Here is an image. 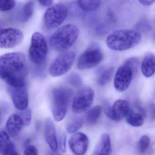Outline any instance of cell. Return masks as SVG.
I'll list each match as a JSON object with an SVG mask.
<instances>
[{
  "label": "cell",
  "mask_w": 155,
  "mask_h": 155,
  "mask_svg": "<svg viewBox=\"0 0 155 155\" xmlns=\"http://www.w3.org/2000/svg\"><path fill=\"white\" fill-rule=\"evenodd\" d=\"M139 2L144 6H150L154 3L155 0H138Z\"/></svg>",
  "instance_id": "35"
},
{
  "label": "cell",
  "mask_w": 155,
  "mask_h": 155,
  "mask_svg": "<svg viewBox=\"0 0 155 155\" xmlns=\"http://www.w3.org/2000/svg\"><path fill=\"white\" fill-rule=\"evenodd\" d=\"M79 32L77 25L71 23L66 24L59 28L51 36L50 45L56 51H68L77 41Z\"/></svg>",
  "instance_id": "3"
},
{
  "label": "cell",
  "mask_w": 155,
  "mask_h": 155,
  "mask_svg": "<svg viewBox=\"0 0 155 155\" xmlns=\"http://www.w3.org/2000/svg\"><path fill=\"white\" fill-rule=\"evenodd\" d=\"M24 38L22 31L18 29H2L0 35V47L1 48H12L20 44Z\"/></svg>",
  "instance_id": "10"
},
{
  "label": "cell",
  "mask_w": 155,
  "mask_h": 155,
  "mask_svg": "<svg viewBox=\"0 0 155 155\" xmlns=\"http://www.w3.org/2000/svg\"><path fill=\"white\" fill-rule=\"evenodd\" d=\"M66 140L67 136L65 133H62L59 136L58 140V148L61 153L66 152Z\"/></svg>",
  "instance_id": "31"
},
{
  "label": "cell",
  "mask_w": 155,
  "mask_h": 155,
  "mask_svg": "<svg viewBox=\"0 0 155 155\" xmlns=\"http://www.w3.org/2000/svg\"><path fill=\"white\" fill-rule=\"evenodd\" d=\"M21 111V113L20 115L22 118L25 126L28 127L30 124L32 118V112L31 110L29 108H27Z\"/></svg>",
  "instance_id": "29"
},
{
  "label": "cell",
  "mask_w": 155,
  "mask_h": 155,
  "mask_svg": "<svg viewBox=\"0 0 155 155\" xmlns=\"http://www.w3.org/2000/svg\"><path fill=\"white\" fill-rule=\"evenodd\" d=\"M102 107L99 105H97L88 112L86 116V121L91 125H95L101 116Z\"/></svg>",
  "instance_id": "21"
},
{
  "label": "cell",
  "mask_w": 155,
  "mask_h": 155,
  "mask_svg": "<svg viewBox=\"0 0 155 155\" xmlns=\"http://www.w3.org/2000/svg\"><path fill=\"white\" fill-rule=\"evenodd\" d=\"M24 154L26 155H38V150L34 146L28 145L25 148Z\"/></svg>",
  "instance_id": "32"
},
{
  "label": "cell",
  "mask_w": 155,
  "mask_h": 155,
  "mask_svg": "<svg viewBox=\"0 0 155 155\" xmlns=\"http://www.w3.org/2000/svg\"><path fill=\"white\" fill-rule=\"evenodd\" d=\"M40 4L44 7H49L52 5L53 0H38Z\"/></svg>",
  "instance_id": "34"
},
{
  "label": "cell",
  "mask_w": 155,
  "mask_h": 155,
  "mask_svg": "<svg viewBox=\"0 0 155 155\" xmlns=\"http://www.w3.org/2000/svg\"><path fill=\"white\" fill-rule=\"evenodd\" d=\"M8 134L5 130L1 131L0 153L3 155H18Z\"/></svg>",
  "instance_id": "17"
},
{
  "label": "cell",
  "mask_w": 155,
  "mask_h": 155,
  "mask_svg": "<svg viewBox=\"0 0 155 155\" xmlns=\"http://www.w3.org/2000/svg\"><path fill=\"white\" fill-rule=\"evenodd\" d=\"M141 70L143 76L150 78L155 72V56L147 53L144 56L141 64Z\"/></svg>",
  "instance_id": "19"
},
{
  "label": "cell",
  "mask_w": 155,
  "mask_h": 155,
  "mask_svg": "<svg viewBox=\"0 0 155 155\" xmlns=\"http://www.w3.org/2000/svg\"><path fill=\"white\" fill-rule=\"evenodd\" d=\"M112 151L111 141L109 135L107 133L102 134L93 150L92 155H109Z\"/></svg>",
  "instance_id": "18"
},
{
  "label": "cell",
  "mask_w": 155,
  "mask_h": 155,
  "mask_svg": "<svg viewBox=\"0 0 155 155\" xmlns=\"http://www.w3.org/2000/svg\"><path fill=\"white\" fill-rule=\"evenodd\" d=\"M88 145V138L82 132H75L69 140L70 148L75 155H84L87 150Z\"/></svg>",
  "instance_id": "14"
},
{
  "label": "cell",
  "mask_w": 155,
  "mask_h": 155,
  "mask_svg": "<svg viewBox=\"0 0 155 155\" xmlns=\"http://www.w3.org/2000/svg\"><path fill=\"white\" fill-rule=\"evenodd\" d=\"M148 108L151 119L155 120V103L150 102L148 105Z\"/></svg>",
  "instance_id": "33"
},
{
  "label": "cell",
  "mask_w": 155,
  "mask_h": 155,
  "mask_svg": "<svg viewBox=\"0 0 155 155\" xmlns=\"http://www.w3.org/2000/svg\"><path fill=\"white\" fill-rule=\"evenodd\" d=\"M24 125L22 118L20 114H12L8 119L6 128L8 133L12 137H17L21 132Z\"/></svg>",
  "instance_id": "16"
},
{
  "label": "cell",
  "mask_w": 155,
  "mask_h": 155,
  "mask_svg": "<svg viewBox=\"0 0 155 155\" xmlns=\"http://www.w3.org/2000/svg\"><path fill=\"white\" fill-rule=\"evenodd\" d=\"M153 37H154V40L155 41V30L154 31V36H153Z\"/></svg>",
  "instance_id": "36"
},
{
  "label": "cell",
  "mask_w": 155,
  "mask_h": 155,
  "mask_svg": "<svg viewBox=\"0 0 155 155\" xmlns=\"http://www.w3.org/2000/svg\"><path fill=\"white\" fill-rule=\"evenodd\" d=\"M8 91L14 106L17 109L22 110L28 108V93L27 83L18 87L8 86Z\"/></svg>",
  "instance_id": "12"
},
{
  "label": "cell",
  "mask_w": 155,
  "mask_h": 155,
  "mask_svg": "<svg viewBox=\"0 0 155 155\" xmlns=\"http://www.w3.org/2000/svg\"><path fill=\"white\" fill-rule=\"evenodd\" d=\"M103 58V53L98 45L92 44L79 57L77 68L80 70L92 68L101 63Z\"/></svg>",
  "instance_id": "6"
},
{
  "label": "cell",
  "mask_w": 155,
  "mask_h": 155,
  "mask_svg": "<svg viewBox=\"0 0 155 155\" xmlns=\"http://www.w3.org/2000/svg\"><path fill=\"white\" fill-rule=\"evenodd\" d=\"M68 82L71 86L76 87H79L82 84L81 77L77 73H72L68 78Z\"/></svg>",
  "instance_id": "27"
},
{
  "label": "cell",
  "mask_w": 155,
  "mask_h": 155,
  "mask_svg": "<svg viewBox=\"0 0 155 155\" xmlns=\"http://www.w3.org/2000/svg\"><path fill=\"white\" fill-rule=\"evenodd\" d=\"M1 11H9L13 9L16 6L14 0H1Z\"/></svg>",
  "instance_id": "28"
},
{
  "label": "cell",
  "mask_w": 155,
  "mask_h": 155,
  "mask_svg": "<svg viewBox=\"0 0 155 155\" xmlns=\"http://www.w3.org/2000/svg\"><path fill=\"white\" fill-rule=\"evenodd\" d=\"M141 34L136 31L117 30L110 33L106 39V44L110 49L122 51L136 47L140 42Z\"/></svg>",
  "instance_id": "2"
},
{
  "label": "cell",
  "mask_w": 155,
  "mask_h": 155,
  "mask_svg": "<svg viewBox=\"0 0 155 155\" xmlns=\"http://www.w3.org/2000/svg\"><path fill=\"white\" fill-rule=\"evenodd\" d=\"M48 52L47 41L40 32L33 33L29 49V57L31 62L36 66L43 65L46 61Z\"/></svg>",
  "instance_id": "5"
},
{
  "label": "cell",
  "mask_w": 155,
  "mask_h": 155,
  "mask_svg": "<svg viewBox=\"0 0 155 155\" xmlns=\"http://www.w3.org/2000/svg\"><path fill=\"white\" fill-rule=\"evenodd\" d=\"M34 10V3L31 2H28L23 7L21 14V19L22 22L28 21L32 17Z\"/></svg>",
  "instance_id": "25"
},
{
  "label": "cell",
  "mask_w": 155,
  "mask_h": 155,
  "mask_svg": "<svg viewBox=\"0 0 155 155\" xmlns=\"http://www.w3.org/2000/svg\"><path fill=\"white\" fill-rule=\"evenodd\" d=\"M76 54L73 51H63L52 62L49 68V73L53 77L66 74L71 69L75 61Z\"/></svg>",
  "instance_id": "8"
},
{
  "label": "cell",
  "mask_w": 155,
  "mask_h": 155,
  "mask_svg": "<svg viewBox=\"0 0 155 155\" xmlns=\"http://www.w3.org/2000/svg\"><path fill=\"white\" fill-rule=\"evenodd\" d=\"M94 92L90 87H84L78 91L73 98L72 110L76 114H80L87 110L92 105Z\"/></svg>",
  "instance_id": "9"
},
{
  "label": "cell",
  "mask_w": 155,
  "mask_h": 155,
  "mask_svg": "<svg viewBox=\"0 0 155 155\" xmlns=\"http://www.w3.org/2000/svg\"><path fill=\"white\" fill-rule=\"evenodd\" d=\"M28 71L25 55L21 52L7 53L0 58V75L8 86L18 87L27 83Z\"/></svg>",
  "instance_id": "1"
},
{
  "label": "cell",
  "mask_w": 155,
  "mask_h": 155,
  "mask_svg": "<svg viewBox=\"0 0 155 155\" xmlns=\"http://www.w3.org/2000/svg\"><path fill=\"white\" fill-rule=\"evenodd\" d=\"M106 115L110 119L115 121H120L126 118L130 111L128 102L124 100L116 101L112 107H105Z\"/></svg>",
  "instance_id": "13"
},
{
  "label": "cell",
  "mask_w": 155,
  "mask_h": 155,
  "mask_svg": "<svg viewBox=\"0 0 155 155\" xmlns=\"http://www.w3.org/2000/svg\"><path fill=\"white\" fill-rule=\"evenodd\" d=\"M68 11L63 4H58L50 7L45 12L43 23L47 29H53L60 26L67 18Z\"/></svg>",
  "instance_id": "7"
},
{
  "label": "cell",
  "mask_w": 155,
  "mask_h": 155,
  "mask_svg": "<svg viewBox=\"0 0 155 155\" xmlns=\"http://www.w3.org/2000/svg\"><path fill=\"white\" fill-rule=\"evenodd\" d=\"M44 134L45 140L50 148L51 150L56 153L58 149L56 127L50 119L47 118L45 121Z\"/></svg>",
  "instance_id": "15"
},
{
  "label": "cell",
  "mask_w": 155,
  "mask_h": 155,
  "mask_svg": "<svg viewBox=\"0 0 155 155\" xmlns=\"http://www.w3.org/2000/svg\"><path fill=\"white\" fill-rule=\"evenodd\" d=\"M127 122L134 127H141L144 123V117L141 112H136L130 110L126 117Z\"/></svg>",
  "instance_id": "20"
},
{
  "label": "cell",
  "mask_w": 155,
  "mask_h": 155,
  "mask_svg": "<svg viewBox=\"0 0 155 155\" xmlns=\"http://www.w3.org/2000/svg\"><path fill=\"white\" fill-rule=\"evenodd\" d=\"M114 69L113 67H110L103 71L97 79L98 84L100 86L107 85L110 81L114 73Z\"/></svg>",
  "instance_id": "23"
},
{
  "label": "cell",
  "mask_w": 155,
  "mask_h": 155,
  "mask_svg": "<svg viewBox=\"0 0 155 155\" xmlns=\"http://www.w3.org/2000/svg\"><path fill=\"white\" fill-rule=\"evenodd\" d=\"M101 0H78L80 8L85 11H92L99 8Z\"/></svg>",
  "instance_id": "22"
},
{
  "label": "cell",
  "mask_w": 155,
  "mask_h": 155,
  "mask_svg": "<svg viewBox=\"0 0 155 155\" xmlns=\"http://www.w3.org/2000/svg\"><path fill=\"white\" fill-rule=\"evenodd\" d=\"M150 142V138L147 135L142 136L138 143L139 151L140 153H145L149 147Z\"/></svg>",
  "instance_id": "26"
},
{
  "label": "cell",
  "mask_w": 155,
  "mask_h": 155,
  "mask_svg": "<svg viewBox=\"0 0 155 155\" xmlns=\"http://www.w3.org/2000/svg\"><path fill=\"white\" fill-rule=\"evenodd\" d=\"M83 119L81 117H77L71 119L67 125V130L69 133L77 132L82 127Z\"/></svg>",
  "instance_id": "24"
},
{
  "label": "cell",
  "mask_w": 155,
  "mask_h": 155,
  "mask_svg": "<svg viewBox=\"0 0 155 155\" xmlns=\"http://www.w3.org/2000/svg\"><path fill=\"white\" fill-rule=\"evenodd\" d=\"M127 65H128L131 68L133 71L134 75L136 74L138 70L139 66V61L137 58L132 57L129 58L127 59L124 62Z\"/></svg>",
  "instance_id": "30"
},
{
  "label": "cell",
  "mask_w": 155,
  "mask_h": 155,
  "mask_svg": "<svg viewBox=\"0 0 155 155\" xmlns=\"http://www.w3.org/2000/svg\"><path fill=\"white\" fill-rule=\"evenodd\" d=\"M72 94V90L68 87H59L52 91L51 111L56 121H61L65 117Z\"/></svg>",
  "instance_id": "4"
},
{
  "label": "cell",
  "mask_w": 155,
  "mask_h": 155,
  "mask_svg": "<svg viewBox=\"0 0 155 155\" xmlns=\"http://www.w3.org/2000/svg\"><path fill=\"white\" fill-rule=\"evenodd\" d=\"M134 75L131 68L123 63L115 74L114 85L116 90L119 92L125 91L129 87Z\"/></svg>",
  "instance_id": "11"
}]
</instances>
